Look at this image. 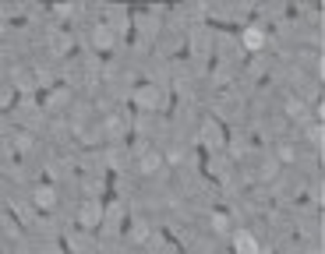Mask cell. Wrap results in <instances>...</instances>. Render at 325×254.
Masks as SVG:
<instances>
[{"label": "cell", "mask_w": 325, "mask_h": 254, "mask_svg": "<svg viewBox=\"0 0 325 254\" xmlns=\"http://www.w3.org/2000/svg\"><path fill=\"white\" fill-rule=\"evenodd\" d=\"M237 251H240V254H255L258 247L251 244V237H248V233H240V237H237Z\"/></svg>", "instance_id": "cell-1"}]
</instances>
